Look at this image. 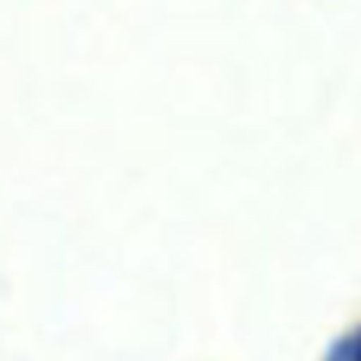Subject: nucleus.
<instances>
[{"instance_id": "nucleus-1", "label": "nucleus", "mask_w": 361, "mask_h": 361, "mask_svg": "<svg viewBox=\"0 0 361 361\" xmlns=\"http://www.w3.org/2000/svg\"><path fill=\"white\" fill-rule=\"evenodd\" d=\"M326 361H361V326L352 333H345L343 339H336Z\"/></svg>"}]
</instances>
